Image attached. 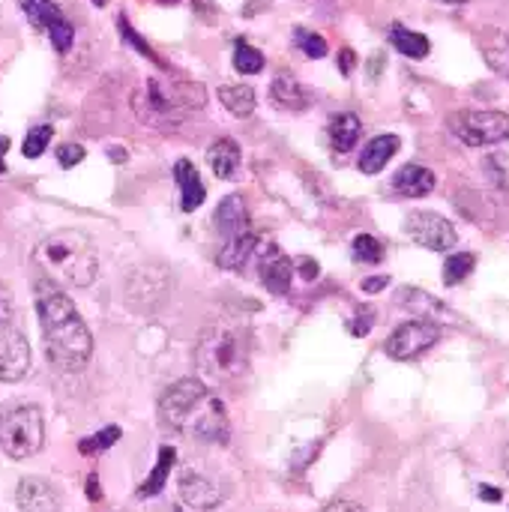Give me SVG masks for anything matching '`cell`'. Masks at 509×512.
I'll list each match as a JSON object with an SVG mask.
<instances>
[{
  "instance_id": "cell-1",
  "label": "cell",
  "mask_w": 509,
  "mask_h": 512,
  "mask_svg": "<svg viewBox=\"0 0 509 512\" xmlns=\"http://www.w3.org/2000/svg\"><path fill=\"white\" fill-rule=\"evenodd\" d=\"M36 306H39L42 342L51 366H57L60 372H81L93 354V336L84 318L78 315L75 303L66 294L42 285Z\"/></svg>"
},
{
  "instance_id": "cell-2",
  "label": "cell",
  "mask_w": 509,
  "mask_h": 512,
  "mask_svg": "<svg viewBox=\"0 0 509 512\" xmlns=\"http://www.w3.org/2000/svg\"><path fill=\"white\" fill-rule=\"evenodd\" d=\"M33 264L60 288H90L99 273V255L90 237L75 228L45 234L33 249Z\"/></svg>"
},
{
  "instance_id": "cell-3",
  "label": "cell",
  "mask_w": 509,
  "mask_h": 512,
  "mask_svg": "<svg viewBox=\"0 0 509 512\" xmlns=\"http://www.w3.org/2000/svg\"><path fill=\"white\" fill-rule=\"evenodd\" d=\"M252 339L249 330L231 321H219L201 330L195 345V363L210 381H234L249 366Z\"/></svg>"
},
{
  "instance_id": "cell-4",
  "label": "cell",
  "mask_w": 509,
  "mask_h": 512,
  "mask_svg": "<svg viewBox=\"0 0 509 512\" xmlns=\"http://www.w3.org/2000/svg\"><path fill=\"white\" fill-rule=\"evenodd\" d=\"M204 105V90L198 84H165L150 78L141 93H135V114L159 129L177 126L186 111Z\"/></svg>"
},
{
  "instance_id": "cell-5",
  "label": "cell",
  "mask_w": 509,
  "mask_h": 512,
  "mask_svg": "<svg viewBox=\"0 0 509 512\" xmlns=\"http://www.w3.org/2000/svg\"><path fill=\"white\" fill-rule=\"evenodd\" d=\"M42 444H45V423L36 405H18L0 417V447L9 459L15 462L30 459L42 450Z\"/></svg>"
},
{
  "instance_id": "cell-6",
  "label": "cell",
  "mask_w": 509,
  "mask_h": 512,
  "mask_svg": "<svg viewBox=\"0 0 509 512\" xmlns=\"http://www.w3.org/2000/svg\"><path fill=\"white\" fill-rule=\"evenodd\" d=\"M447 126L468 147H492L509 138V114L504 111L465 108V111L450 114Z\"/></svg>"
},
{
  "instance_id": "cell-7",
  "label": "cell",
  "mask_w": 509,
  "mask_h": 512,
  "mask_svg": "<svg viewBox=\"0 0 509 512\" xmlns=\"http://www.w3.org/2000/svg\"><path fill=\"white\" fill-rule=\"evenodd\" d=\"M405 231L417 246L432 249V252H450L459 243L456 225L432 210H414L405 222Z\"/></svg>"
},
{
  "instance_id": "cell-8",
  "label": "cell",
  "mask_w": 509,
  "mask_h": 512,
  "mask_svg": "<svg viewBox=\"0 0 509 512\" xmlns=\"http://www.w3.org/2000/svg\"><path fill=\"white\" fill-rule=\"evenodd\" d=\"M441 339V327L438 324H429V321H408V324H399L390 339H387V357L399 360V363H411L417 360L420 354H426L432 345H438Z\"/></svg>"
},
{
  "instance_id": "cell-9",
  "label": "cell",
  "mask_w": 509,
  "mask_h": 512,
  "mask_svg": "<svg viewBox=\"0 0 509 512\" xmlns=\"http://www.w3.org/2000/svg\"><path fill=\"white\" fill-rule=\"evenodd\" d=\"M18 3H21L24 15H27L36 27H42V30L48 33L51 45H54L60 54H66V51L72 48L75 30H72V24L63 18V12L57 9L54 0H18Z\"/></svg>"
},
{
  "instance_id": "cell-10",
  "label": "cell",
  "mask_w": 509,
  "mask_h": 512,
  "mask_svg": "<svg viewBox=\"0 0 509 512\" xmlns=\"http://www.w3.org/2000/svg\"><path fill=\"white\" fill-rule=\"evenodd\" d=\"M30 372V345L12 324L0 327V381L15 384Z\"/></svg>"
},
{
  "instance_id": "cell-11",
  "label": "cell",
  "mask_w": 509,
  "mask_h": 512,
  "mask_svg": "<svg viewBox=\"0 0 509 512\" xmlns=\"http://www.w3.org/2000/svg\"><path fill=\"white\" fill-rule=\"evenodd\" d=\"M21 512H60V495L42 477H24L15 492Z\"/></svg>"
},
{
  "instance_id": "cell-12",
  "label": "cell",
  "mask_w": 509,
  "mask_h": 512,
  "mask_svg": "<svg viewBox=\"0 0 509 512\" xmlns=\"http://www.w3.org/2000/svg\"><path fill=\"white\" fill-rule=\"evenodd\" d=\"M396 303H399L405 312L417 315V321H429V324H438V327H441V321H450V318H453L450 309H447L438 297L426 294L423 288H402V291L396 294Z\"/></svg>"
},
{
  "instance_id": "cell-13",
  "label": "cell",
  "mask_w": 509,
  "mask_h": 512,
  "mask_svg": "<svg viewBox=\"0 0 509 512\" xmlns=\"http://www.w3.org/2000/svg\"><path fill=\"white\" fill-rule=\"evenodd\" d=\"M258 273H261V282H264L273 294H285V291L291 288L294 264H291V258H288L279 246L267 243V249H264V255H261V264H258Z\"/></svg>"
},
{
  "instance_id": "cell-14",
  "label": "cell",
  "mask_w": 509,
  "mask_h": 512,
  "mask_svg": "<svg viewBox=\"0 0 509 512\" xmlns=\"http://www.w3.org/2000/svg\"><path fill=\"white\" fill-rule=\"evenodd\" d=\"M180 498L189 510L195 512H210L222 504V492L207 477L192 474V471L180 474Z\"/></svg>"
},
{
  "instance_id": "cell-15",
  "label": "cell",
  "mask_w": 509,
  "mask_h": 512,
  "mask_svg": "<svg viewBox=\"0 0 509 512\" xmlns=\"http://www.w3.org/2000/svg\"><path fill=\"white\" fill-rule=\"evenodd\" d=\"M159 273H162L159 267H141V270H135V273L129 276L126 297H129V303H132V306H138V309H153V306L159 303L156 297H165V294H168L171 282H159V285H153V279H156Z\"/></svg>"
},
{
  "instance_id": "cell-16",
  "label": "cell",
  "mask_w": 509,
  "mask_h": 512,
  "mask_svg": "<svg viewBox=\"0 0 509 512\" xmlns=\"http://www.w3.org/2000/svg\"><path fill=\"white\" fill-rule=\"evenodd\" d=\"M435 183H438L435 171L426 168V165H417V162L399 168L396 177H393V189L399 195H405V198H426V195H432Z\"/></svg>"
},
{
  "instance_id": "cell-17",
  "label": "cell",
  "mask_w": 509,
  "mask_h": 512,
  "mask_svg": "<svg viewBox=\"0 0 509 512\" xmlns=\"http://www.w3.org/2000/svg\"><path fill=\"white\" fill-rule=\"evenodd\" d=\"M174 180L180 186V207L186 213H195L204 204V198H207V189H204V180H201L198 168L189 159H180L174 165Z\"/></svg>"
},
{
  "instance_id": "cell-18",
  "label": "cell",
  "mask_w": 509,
  "mask_h": 512,
  "mask_svg": "<svg viewBox=\"0 0 509 512\" xmlns=\"http://www.w3.org/2000/svg\"><path fill=\"white\" fill-rule=\"evenodd\" d=\"M213 225H216V231H222L225 237L243 234L246 225H249L243 195H228V198H222L219 207H216V213H213Z\"/></svg>"
},
{
  "instance_id": "cell-19",
  "label": "cell",
  "mask_w": 509,
  "mask_h": 512,
  "mask_svg": "<svg viewBox=\"0 0 509 512\" xmlns=\"http://www.w3.org/2000/svg\"><path fill=\"white\" fill-rule=\"evenodd\" d=\"M399 135H378V138H372L366 147H363V153H360V171L363 174H378V171H384L387 168V162L399 153Z\"/></svg>"
},
{
  "instance_id": "cell-20",
  "label": "cell",
  "mask_w": 509,
  "mask_h": 512,
  "mask_svg": "<svg viewBox=\"0 0 509 512\" xmlns=\"http://www.w3.org/2000/svg\"><path fill=\"white\" fill-rule=\"evenodd\" d=\"M207 165L219 180H234L240 168V144L234 138H219L207 150Z\"/></svg>"
},
{
  "instance_id": "cell-21",
  "label": "cell",
  "mask_w": 509,
  "mask_h": 512,
  "mask_svg": "<svg viewBox=\"0 0 509 512\" xmlns=\"http://www.w3.org/2000/svg\"><path fill=\"white\" fill-rule=\"evenodd\" d=\"M270 96H273V102H276L279 108H291V111H303V108L309 105V96H306L303 84H300L294 75H288V72H279V75L273 78Z\"/></svg>"
},
{
  "instance_id": "cell-22",
  "label": "cell",
  "mask_w": 509,
  "mask_h": 512,
  "mask_svg": "<svg viewBox=\"0 0 509 512\" xmlns=\"http://www.w3.org/2000/svg\"><path fill=\"white\" fill-rule=\"evenodd\" d=\"M258 246V237L252 231H243V234H234L222 243L219 249V267L225 270H243V264L249 261V255L255 252Z\"/></svg>"
},
{
  "instance_id": "cell-23",
  "label": "cell",
  "mask_w": 509,
  "mask_h": 512,
  "mask_svg": "<svg viewBox=\"0 0 509 512\" xmlns=\"http://www.w3.org/2000/svg\"><path fill=\"white\" fill-rule=\"evenodd\" d=\"M390 42H393V48H396L399 54H405V57H411V60H423V57H429V51H432V42H429L423 33H417V30H411V27H405V24H393V27H390Z\"/></svg>"
},
{
  "instance_id": "cell-24",
  "label": "cell",
  "mask_w": 509,
  "mask_h": 512,
  "mask_svg": "<svg viewBox=\"0 0 509 512\" xmlns=\"http://www.w3.org/2000/svg\"><path fill=\"white\" fill-rule=\"evenodd\" d=\"M360 135H363V123H360L357 114L345 111V114H336L333 117V123H330V141H333V147L339 153L354 150V144L360 141Z\"/></svg>"
},
{
  "instance_id": "cell-25",
  "label": "cell",
  "mask_w": 509,
  "mask_h": 512,
  "mask_svg": "<svg viewBox=\"0 0 509 512\" xmlns=\"http://www.w3.org/2000/svg\"><path fill=\"white\" fill-rule=\"evenodd\" d=\"M219 102L234 117H249L255 111V90L249 84H222L219 87Z\"/></svg>"
},
{
  "instance_id": "cell-26",
  "label": "cell",
  "mask_w": 509,
  "mask_h": 512,
  "mask_svg": "<svg viewBox=\"0 0 509 512\" xmlns=\"http://www.w3.org/2000/svg\"><path fill=\"white\" fill-rule=\"evenodd\" d=\"M174 462H177L174 447H162V450H159V462H156V468L150 471V477H147V480H144V486L138 489V498H153V495H159V492L165 489L168 477H171Z\"/></svg>"
},
{
  "instance_id": "cell-27",
  "label": "cell",
  "mask_w": 509,
  "mask_h": 512,
  "mask_svg": "<svg viewBox=\"0 0 509 512\" xmlns=\"http://www.w3.org/2000/svg\"><path fill=\"white\" fill-rule=\"evenodd\" d=\"M351 255L360 264H381L384 261V243L372 234H357L351 240Z\"/></svg>"
},
{
  "instance_id": "cell-28",
  "label": "cell",
  "mask_w": 509,
  "mask_h": 512,
  "mask_svg": "<svg viewBox=\"0 0 509 512\" xmlns=\"http://www.w3.org/2000/svg\"><path fill=\"white\" fill-rule=\"evenodd\" d=\"M474 264H477V258H474L471 252H456V255H450L447 264H444V282H447L450 288L459 285V282H465V279L474 273Z\"/></svg>"
},
{
  "instance_id": "cell-29",
  "label": "cell",
  "mask_w": 509,
  "mask_h": 512,
  "mask_svg": "<svg viewBox=\"0 0 509 512\" xmlns=\"http://www.w3.org/2000/svg\"><path fill=\"white\" fill-rule=\"evenodd\" d=\"M234 69L240 75H258L264 69V54L255 45H249V42H237V48H234Z\"/></svg>"
},
{
  "instance_id": "cell-30",
  "label": "cell",
  "mask_w": 509,
  "mask_h": 512,
  "mask_svg": "<svg viewBox=\"0 0 509 512\" xmlns=\"http://www.w3.org/2000/svg\"><path fill=\"white\" fill-rule=\"evenodd\" d=\"M51 135H54V129H51L48 123H42V126H33V129L24 135L21 153H24L27 159H39V156L45 153V147L51 144Z\"/></svg>"
},
{
  "instance_id": "cell-31",
  "label": "cell",
  "mask_w": 509,
  "mask_h": 512,
  "mask_svg": "<svg viewBox=\"0 0 509 512\" xmlns=\"http://www.w3.org/2000/svg\"><path fill=\"white\" fill-rule=\"evenodd\" d=\"M294 42H297V48H300L306 57H312V60L327 57V39H324L321 33H312V30H306V27H297V30H294Z\"/></svg>"
},
{
  "instance_id": "cell-32",
  "label": "cell",
  "mask_w": 509,
  "mask_h": 512,
  "mask_svg": "<svg viewBox=\"0 0 509 512\" xmlns=\"http://www.w3.org/2000/svg\"><path fill=\"white\" fill-rule=\"evenodd\" d=\"M117 441H120V429H117V426H108V429L96 432L93 438H84V441L78 444V450H81L84 456H96V453H105L108 447H114Z\"/></svg>"
},
{
  "instance_id": "cell-33",
  "label": "cell",
  "mask_w": 509,
  "mask_h": 512,
  "mask_svg": "<svg viewBox=\"0 0 509 512\" xmlns=\"http://www.w3.org/2000/svg\"><path fill=\"white\" fill-rule=\"evenodd\" d=\"M483 168H486V174H489V180H492L495 186L509 189V156H504V153H492V156H486Z\"/></svg>"
},
{
  "instance_id": "cell-34",
  "label": "cell",
  "mask_w": 509,
  "mask_h": 512,
  "mask_svg": "<svg viewBox=\"0 0 509 512\" xmlns=\"http://www.w3.org/2000/svg\"><path fill=\"white\" fill-rule=\"evenodd\" d=\"M117 24H120V36H123V39H126V42H129L135 51H141L144 57H150L153 63H159L156 51H153V48H150V45H147V42H144L138 33H135V30H132V24H129V18H126V15H120V18H117Z\"/></svg>"
},
{
  "instance_id": "cell-35",
  "label": "cell",
  "mask_w": 509,
  "mask_h": 512,
  "mask_svg": "<svg viewBox=\"0 0 509 512\" xmlns=\"http://www.w3.org/2000/svg\"><path fill=\"white\" fill-rule=\"evenodd\" d=\"M81 159H84V147H81V144H60V147H57V162H60L63 168H75Z\"/></svg>"
},
{
  "instance_id": "cell-36",
  "label": "cell",
  "mask_w": 509,
  "mask_h": 512,
  "mask_svg": "<svg viewBox=\"0 0 509 512\" xmlns=\"http://www.w3.org/2000/svg\"><path fill=\"white\" fill-rule=\"evenodd\" d=\"M12 324V297L6 291V285H0V327Z\"/></svg>"
},
{
  "instance_id": "cell-37",
  "label": "cell",
  "mask_w": 509,
  "mask_h": 512,
  "mask_svg": "<svg viewBox=\"0 0 509 512\" xmlns=\"http://www.w3.org/2000/svg\"><path fill=\"white\" fill-rule=\"evenodd\" d=\"M387 285H390V276H372V279L363 282V291H366V294H378V291H384Z\"/></svg>"
},
{
  "instance_id": "cell-38",
  "label": "cell",
  "mask_w": 509,
  "mask_h": 512,
  "mask_svg": "<svg viewBox=\"0 0 509 512\" xmlns=\"http://www.w3.org/2000/svg\"><path fill=\"white\" fill-rule=\"evenodd\" d=\"M321 512H363V507L357 501H333V504H327Z\"/></svg>"
},
{
  "instance_id": "cell-39",
  "label": "cell",
  "mask_w": 509,
  "mask_h": 512,
  "mask_svg": "<svg viewBox=\"0 0 509 512\" xmlns=\"http://www.w3.org/2000/svg\"><path fill=\"white\" fill-rule=\"evenodd\" d=\"M300 273H303L306 282H312V279L318 276V264H315L312 258H300Z\"/></svg>"
},
{
  "instance_id": "cell-40",
  "label": "cell",
  "mask_w": 509,
  "mask_h": 512,
  "mask_svg": "<svg viewBox=\"0 0 509 512\" xmlns=\"http://www.w3.org/2000/svg\"><path fill=\"white\" fill-rule=\"evenodd\" d=\"M354 63H357V54H354L351 48H345V51H342V57H339V66H342V72L348 75V72L354 69Z\"/></svg>"
},
{
  "instance_id": "cell-41",
  "label": "cell",
  "mask_w": 509,
  "mask_h": 512,
  "mask_svg": "<svg viewBox=\"0 0 509 512\" xmlns=\"http://www.w3.org/2000/svg\"><path fill=\"white\" fill-rule=\"evenodd\" d=\"M87 498H90V501H99V498H102V486H99L96 477H87Z\"/></svg>"
},
{
  "instance_id": "cell-42",
  "label": "cell",
  "mask_w": 509,
  "mask_h": 512,
  "mask_svg": "<svg viewBox=\"0 0 509 512\" xmlns=\"http://www.w3.org/2000/svg\"><path fill=\"white\" fill-rule=\"evenodd\" d=\"M480 498L489 501V504H498L501 501V489H492V486H480Z\"/></svg>"
},
{
  "instance_id": "cell-43",
  "label": "cell",
  "mask_w": 509,
  "mask_h": 512,
  "mask_svg": "<svg viewBox=\"0 0 509 512\" xmlns=\"http://www.w3.org/2000/svg\"><path fill=\"white\" fill-rule=\"evenodd\" d=\"M6 150H9V138L0 135V171H6Z\"/></svg>"
},
{
  "instance_id": "cell-44",
  "label": "cell",
  "mask_w": 509,
  "mask_h": 512,
  "mask_svg": "<svg viewBox=\"0 0 509 512\" xmlns=\"http://www.w3.org/2000/svg\"><path fill=\"white\" fill-rule=\"evenodd\" d=\"M504 474L509 477V444H507V450H504Z\"/></svg>"
},
{
  "instance_id": "cell-45",
  "label": "cell",
  "mask_w": 509,
  "mask_h": 512,
  "mask_svg": "<svg viewBox=\"0 0 509 512\" xmlns=\"http://www.w3.org/2000/svg\"><path fill=\"white\" fill-rule=\"evenodd\" d=\"M90 3H93V6H105L108 0H90Z\"/></svg>"
},
{
  "instance_id": "cell-46",
  "label": "cell",
  "mask_w": 509,
  "mask_h": 512,
  "mask_svg": "<svg viewBox=\"0 0 509 512\" xmlns=\"http://www.w3.org/2000/svg\"><path fill=\"white\" fill-rule=\"evenodd\" d=\"M444 3H453V6H459V3H468V0H444Z\"/></svg>"
},
{
  "instance_id": "cell-47",
  "label": "cell",
  "mask_w": 509,
  "mask_h": 512,
  "mask_svg": "<svg viewBox=\"0 0 509 512\" xmlns=\"http://www.w3.org/2000/svg\"><path fill=\"white\" fill-rule=\"evenodd\" d=\"M507 48H509V33H507Z\"/></svg>"
},
{
  "instance_id": "cell-48",
  "label": "cell",
  "mask_w": 509,
  "mask_h": 512,
  "mask_svg": "<svg viewBox=\"0 0 509 512\" xmlns=\"http://www.w3.org/2000/svg\"><path fill=\"white\" fill-rule=\"evenodd\" d=\"M177 512H180V510H177Z\"/></svg>"
}]
</instances>
